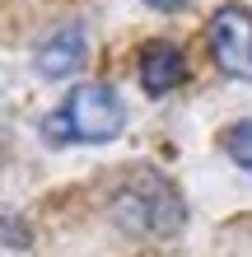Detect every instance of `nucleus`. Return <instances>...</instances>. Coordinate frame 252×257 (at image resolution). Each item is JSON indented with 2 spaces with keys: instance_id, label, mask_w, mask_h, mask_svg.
<instances>
[{
  "instance_id": "obj_7",
  "label": "nucleus",
  "mask_w": 252,
  "mask_h": 257,
  "mask_svg": "<svg viewBox=\"0 0 252 257\" xmlns=\"http://www.w3.org/2000/svg\"><path fill=\"white\" fill-rule=\"evenodd\" d=\"M145 5H150V10H182L187 0H145Z\"/></svg>"
},
{
  "instance_id": "obj_2",
  "label": "nucleus",
  "mask_w": 252,
  "mask_h": 257,
  "mask_svg": "<svg viewBox=\"0 0 252 257\" xmlns=\"http://www.w3.org/2000/svg\"><path fill=\"white\" fill-rule=\"evenodd\" d=\"M112 220L131 234L173 238L187 224V201L177 192V183L164 178L159 169H136V173H126V183L112 196Z\"/></svg>"
},
{
  "instance_id": "obj_4",
  "label": "nucleus",
  "mask_w": 252,
  "mask_h": 257,
  "mask_svg": "<svg viewBox=\"0 0 252 257\" xmlns=\"http://www.w3.org/2000/svg\"><path fill=\"white\" fill-rule=\"evenodd\" d=\"M84 56H89V33L80 24H66L33 52V70L42 80H66V75H75L84 66Z\"/></svg>"
},
{
  "instance_id": "obj_1",
  "label": "nucleus",
  "mask_w": 252,
  "mask_h": 257,
  "mask_svg": "<svg viewBox=\"0 0 252 257\" xmlns=\"http://www.w3.org/2000/svg\"><path fill=\"white\" fill-rule=\"evenodd\" d=\"M126 131V103L112 84H75L70 98L42 122L47 145H103Z\"/></svg>"
},
{
  "instance_id": "obj_3",
  "label": "nucleus",
  "mask_w": 252,
  "mask_h": 257,
  "mask_svg": "<svg viewBox=\"0 0 252 257\" xmlns=\"http://www.w3.org/2000/svg\"><path fill=\"white\" fill-rule=\"evenodd\" d=\"M205 42H210L215 66L229 75V80H247L252 84V10L229 0L210 14L205 24Z\"/></svg>"
},
{
  "instance_id": "obj_6",
  "label": "nucleus",
  "mask_w": 252,
  "mask_h": 257,
  "mask_svg": "<svg viewBox=\"0 0 252 257\" xmlns=\"http://www.w3.org/2000/svg\"><path fill=\"white\" fill-rule=\"evenodd\" d=\"M224 155L238 164L243 173H252V122H238L224 131Z\"/></svg>"
},
{
  "instance_id": "obj_5",
  "label": "nucleus",
  "mask_w": 252,
  "mask_h": 257,
  "mask_svg": "<svg viewBox=\"0 0 252 257\" xmlns=\"http://www.w3.org/2000/svg\"><path fill=\"white\" fill-rule=\"evenodd\" d=\"M187 80V56L177 42H145L140 47V84L150 94H173L177 84Z\"/></svg>"
}]
</instances>
